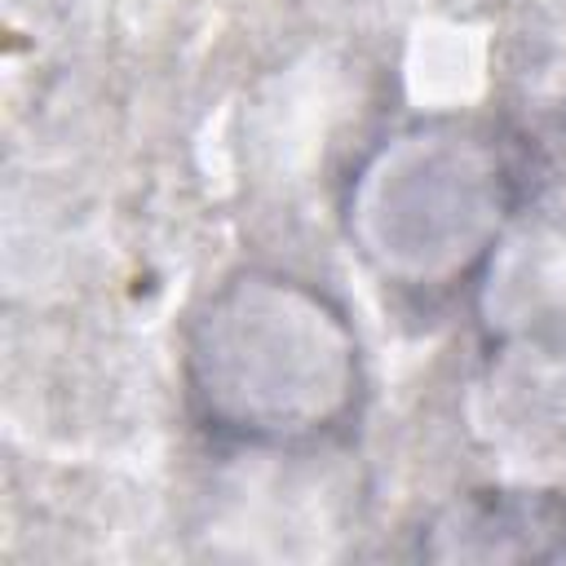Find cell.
Returning <instances> with one entry per match:
<instances>
[{"instance_id": "6da1fadb", "label": "cell", "mask_w": 566, "mask_h": 566, "mask_svg": "<svg viewBox=\"0 0 566 566\" xmlns=\"http://www.w3.org/2000/svg\"><path fill=\"white\" fill-rule=\"evenodd\" d=\"M181 389L195 429L226 451L323 455L363 416V340L323 283L239 265L186 323Z\"/></svg>"}, {"instance_id": "3957f363", "label": "cell", "mask_w": 566, "mask_h": 566, "mask_svg": "<svg viewBox=\"0 0 566 566\" xmlns=\"http://www.w3.org/2000/svg\"><path fill=\"white\" fill-rule=\"evenodd\" d=\"M424 562H566V491L473 486L411 531Z\"/></svg>"}, {"instance_id": "7a4b0ae2", "label": "cell", "mask_w": 566, "mask_h": 566, "mask_svg": "<svg viewBox=\"0 0 566 566\" xmlns=\"http://www.w3.org/2000/svg\"><path fill=\"white\" fill-rule=\"evenodd\" d=\"M522 142L473 115L407 119L376 137L340 195V226L367 274L411 305L478 287L526 217Z\"/></svg>"}]
</instances>
